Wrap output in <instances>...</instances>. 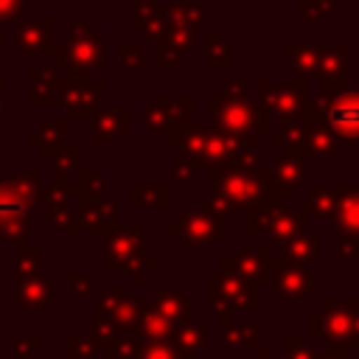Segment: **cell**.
<instances>
[{
    "mask_svg": "<svg viewBox=\"0 0 359 359\" xmlns=\"http://www.w3.org/2000/svg\"><path fill=\"white\" fill-rule=\"evenodd\" d=\"M328 123L342 137H359V90L356 93H345L342 98L334 101Z\"/></svg>",
    "mask_w": 359,
    "mask_h": 359,
    "instance_id": "obj_1",
    "label": "cell"
}]
</instances>
